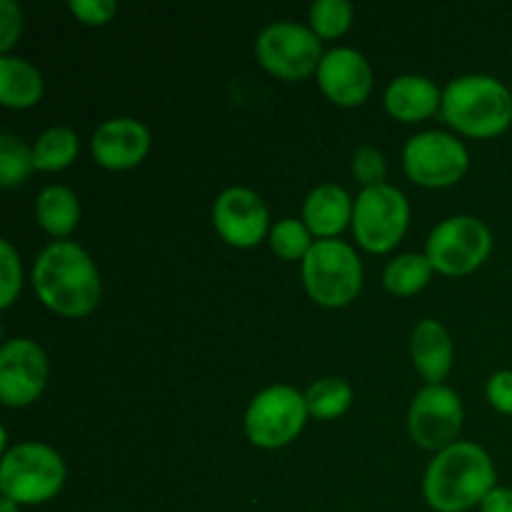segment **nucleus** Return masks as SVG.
I'll use <instances>...</instances> for the list:
<instances>
[{"mask_svg":"<svg viewBox=\"0 0 512 512\" xmlns=\"http://www.w3.org/2000/svg\"><path fill=\"white\" fill-rule=\"evenodd\" d=\"M30 283L50 313L68 320L88 318L103 298V280L88 250L75 240H53L33 260Z\"/></svg>","mask_w":512,"mask_h":512,"instance_id":"obj_1","label":"nucleus"},{"mask_svg":"<svg viewBox=\"0 0 512 512\" xmlns=\"http://www.w3.org/2000/svg\"><path fill=\"white\" fill-rule=\"evenodd\" d=\"M498 485V470L485 448L458 440L435 453L423 475V498L435 512H468L480 508Z\"/></svg>","mask_w":512,"mask_h":512,"instance_id":"obj_2","label":"nucleus"},{"mask_svg":"<svg viewBox=\"0 0 512 512\" xmlns=\"http://www.w3.org/2000/svg\"><path fill=\"white\" fill-rule=\"evenodd\" d=\"M440 118L465 138H498L512 125V93L493 75H458L443 88Z\"/></svg>","mask_w":512,"mask_h":512,"instance_id":"obj_3","label":"nucleus"},{"mask_svg":"<svg viewBox=\"0 0 512 512\" xmlns=\"http://www.w3.org/2000/svg\"><path fill=\"white\" fill-rule=\"evenodd\" d=\"M65 480L68 468L63 455L40 440L10 445L0 460V495L20 508L50 503L60 495Z\"/></svg>","mask_w":512,"mask_h":512,"instance_id":"obj_4","label":"nucleus"},{"mask_svg":"<svg viewBox=\"0 0 512 512\" xmlns=\"http://www.w3.org/2000/svg\"><path fill=\"white\" fill-rule=\"evenodd\" d=\"M300 273L305 293L320 308H348L363 290V260L345 240H318Z\"/></svg>","mask_w":512,"mask_h":512,"instance_id":"obj_5","label":"nucleus"},{"mask_svg":"<svg viewBox=\"0 0 512 512\" xmlns=\"http://www.w3.org/2000/svg\"><path fill=\"white\" fill-rule=\"evenodd\" d=\"M305 393L288 383H275L253 395L243 415L245 438L260 450H280L300 438L308 425Z\"/></svg>","mask_w":512,"mask_h":512,"instance_id":"obj_6","label":"nucleus"},{"mask_svg":"<svg viewBox=\"0 0 512 512\" xmlns=\"http://www.w3.org/2000/svg\"><path fill=\"white\" fill-rule=\"evenodd\" d=\"M255 60L273 78L298 83L318 73L323 60V40L295 20H275L268 23L255 38Z\"/></svg>","mask_w":512,"mask_h":512,"instance_id":"obj_7","label":"nucleus"},{"mask_svg":"<svg viewBox=\"0 0 512 512\" xmlns=\"http://www.w3.org/2000/svg\"><path fill=\"white\" fill-rule=\"evenodd\" d=\"M353 235L363 250L373 255L390 253L410 228V203L395 185L383 183L363 188L355 195Z\"/></svg>","mask_w":512,"mask_h":512,"instance_id":"obj_8","label":"nucleus"},{"mask_svg":"<svg viewBox=\"0 0 512 512\" xmlns=\"http://www.w3.org/2000/svg\"><path fill=\"white\" fill-rule=\"evenodd\" d=\"M493 253V233L475 215H453L430 230L425 255L435 273L445 278H463L475 273Z\"/></svg>","mask_w":512,"mask_h":512,"instance_id":"obj_9","label":"nucleus"},{"mask_svg":"<svg viewBox=\"0 0 512 512\" xmlns=\"http://www.w3.org/2000/svg\"><path fill=\"white\" fill-rule=\"evenodd\" d=\"M405 175L420 188H453L470 168V153L463 140L445 130L415 133L403 148Z\"/></svg>","mask_w":512,"mask_h":512,"instance_id":"obj_10","label":"nucleus"},{"mask_svg":"<svg viewBox=\"0 0 512 512\" xmlns=\"http://www.w3.org/2000/svg\"><path fill=\"white\" fill-rule=\"evenodd\" d=\"M465 408L450 385H423L408 410V433L418 448L440 453L458 443Z\"/></svg>","mask_w":512,"mask_h":512,"instance_id":"obj_11","label":"nucleus"},{"mask_svg":"<svg viewBox=\"0 0 512 512\" xmlns=\"http://www.w3.org/2000/svg\"><path fill=\"white\" fill-rule=\"evenodd\" d=\"M210 220L225 245L238 250H250L268 240L270 228V210L263 195L255 193L245 185H230L210 208Z\"/></svg>","mask_w":512,"mask_h":512,"instance_id":"obj_12","label":"nucleus"},{"mask_svg":"<svg viewBox=\"0 0 512 512\" xmlns=\"http://www.w3.org/2000/svg\"><path fill=\"white\" fill-rule=\"evenodd\" d=\"M50 365L33 338H10L0 348V400L5 408H28L48 388Z\"/></svg>","mask_w":512,"mask_h":512,"instance_id":"obj_13","label":"nucleus"},{"mask_svg":"<svg viewBox=\"0 0 512 512\" xmlns=\"http://www.w3.org/2000/svg\"><path fill=\"white\" fill-rule=\"evenodd\" d=\"M315 80L320 93L338 108H358L373 93V68L368 58L348 45L325 50Z\"/></svg>","mask_w":512,"mask_h":512,"instance_id":"obj_14","label":"nucleus"},{"mask_svg":"<svg viewBox=\"0 0 512 512\" xmlns=\"http://www.w3.org/2000/svg\"><path fill=\"white\" fill-rule=\"evenodd\" d=\"M153 148V135L150 128L138 118L130 115H118L108 118L93 130L90 138V155L95 163L113 173L133 170L148 158Z\"/></svg>","mask_w":512,"mask_h":512,"instance_id":"obj_15","label":"nucleus"},{"mask_svg":"<svg viewBox=\"0 0 512 512\" xmlns=\"http://www.w3.org/2000/svg\"><path fill=\"white\" fill-rule=\"evenodd\" d=\"M383 105L390 118L400 120V123H423L440 113L443 88L428 75L405 73L390 80L383 93Z\"/></svg>","mask_w":512,"mask_h":512,"instance_id":"obj_16","label":"nucleus"},{"mask_svg":"<svg viewBox=\"0 0 512 512\" xmlns=\"http://www.w3.org/2000/svg\"><path fill=\"white\" fill-rule=\"evenodd\" d=\"M355 198L338 183H320L305 195L303 223L315 240H338L353 225Z\"/></svg>","mask_w":512,"mask_h":512,"instance_id":"obj_17","label":"nucleus"},{"mask_svg":"<svg viewBox=\"0 0 512 512\" xmlns=\"http://www.w3.org/2000/svg\"><path fill=\"white\" fill-rule=\"evenodd\" d=\"M410 360L425 385H445L455 365V345L440 320H420L410 335Z\"/></svg>","mask_w":512,"mask_h":512,"instance_id":"obj_18","label":"nucleus"},{"mask_svg":"<svg viewBox=\"0 0 512 512\" xmlns=\"http://www.w3.org/2000/svg\"><path fill=\"white\" fill-rule=\"evenodd\" d=\"M45 78L38 65L20 55H0V105L8 110H30L43 100Z\"/></svg>","mask_w":512,"mask_h":512,"instance_id":"obj_19","label":"nucleus"},{"mask_svg":"<svg viewBox=\"0 0 512 512\" xmlns=\"http://www.w3.org/2000/svg\"><path fill=\"white\" fill-rule=\"evenodd\" d=\"M35 223L53 240H70L80 225V200L68 185H45L33 205Z\"/></svg>","mask_w":512,"mask_h":512,"instance_id":"obj_20","label":"nucleus"},{"mask_svg":"<svg viewBox=\"0 0 512 512\" xmlns=\"http://www.w3.org/2000/svg\"><path fill=\"white\" fill-rule=\"evenodd\" d=\"M80 138L70 125H50L35 138L33 163L40 173H60L78 160Z\"/></svg>","mask_w":512,"mask_h":512,"instance_id":"obj_21","label":"nucleus"},{"mask_svg":"<svg viewBox=\"0 0 512 512\" xmlns=\"http://www.w3.org/2000/svg\"><path fill=\"white\" fill-rule=\"evenodd\" d=\"M435 268L425 253H400L385 265L383 285L395 298H413L420 290L428 288Z\"/></svg>","mask_w":512,"mask_h":512,"instance_id":"obj_22","label":"nucleus"},{"mask_svg":"<svg viewBox=\"0 0 512 512\" xmlns=\"http://www.w3.org/2000/svg\"><path fill=\"white\" fill-rule=\"evenodd\" d=\"M353 400V385L345 378H335V375L315 380V383H310L308 390H305L308 415L313 420H323V423L343 418L350 410V405H353Z\"/></svg>","mask_w":512,"mask_h":512,"instance_id":"obj_23","label":"nucleus"},{"mask_svg":"<svg viewBox=\"0 0 512 512\" xmlns=\"http://www.w3.org/2000/svg\"><path fill=\"white\" fill-rule=\"evenodd\" d=\"M268 243L270 250H273L280 260H285V263H295V260L303 263L305 255L313 250V245L318 243V240H315V235L310 233L308 225H305L303 220L283 218L278 220V223H273Z\"/></svg>","mask_w":512,"mask_h":512,"instance_id":"obj_24","label":"nucleus"},{"mask_svg":"<svg viewBox=\"0 0 512 512\" xmlns=\"http://www.w3.org/2000/svg\"><path fill=\"white\" fill-rule=\"evenodd\" d=\"M35 173L33 145H25L13 133H0V185L3 188H18Z\"/></svg>","mask_w":512,"mask_h":512,"instance_id":"obj_25","label":"nucleus"},{"mask_svg":"<svg viewBox=\"0 0 512 512\" xmlns=\"http://www.w3.org/2000/svg\"><path fill=\"white\" fill-rule=\"evenodd\" d=\"M310 30L320 40H338L350 30L355 8L350 0H315L308 10Z\"/></svg>","mask_w":512,"mask_h":512,"instance_id":"obj_26","label":"nucleus"},{"mask_svg":"<svg viewBox=\"0 0 512 512\" xmlns=\"http://www.w3.org/2000/svg\"><path fill=\"white\" fill-rule=\"evenodd\" d=\"M23 290V263L10 240H0V308L8 310Z\"/></svg>","mask_w":512,"mask_h":512,"instance_id":"obj_27","label":"nucleus"},{"mask_svg":"<svg viewBox=\"0 0 512 512\" xmlns=\"http://www.w3.org/2000/svg\"><path fill=\"white\" fill-rule=\"evenodd\" d=\"M350 170H353V178L358 180L360 190L373 188V185H383L388 178V160H385L383 150H378L375 145H360L350 160Z\"/></svg>","mask_w":512,"mask_h":512,"instance_id":"obj_28","label":"nucleus"},{"mask_svg":"<svg viewBox=\"0 0 512 512\" xmlns=\"http://www.w3.org/2000/svg\"><path fill=\"white\" fill-rule=\"evenodd\" d=\"M68 10L78 23L100 28V25H108L115 18L118 3L115 0H70Z\"/></svg>","mask_w":512,"mask_h":512,"instance_id":"obj_29","label":"nucleus"},{"mask_svg":"<svg viewBox=\"0 0 512 512\" xmlns=\"http://www.w3.org/2000/svg\"><path fill=\"white\" fill-rule=\"evenodd\" d=\"M23 25V8L13 0H0V55H10V50L23 35Z\"/></svg>","mask_w":512,"mask_h":512,"instance_id":"obj_30","label":"nucleus"},{"mask_svg":"<svg viewBox=\"0 0 512 512\" xmlns=\"http://www.w3.org/2000/svg\"><path fill=\"white\" fill-rule=\"evenodd\" d=\"M485 398L500 415H512V370H498L485 383Z\"/></svg>","mask_w":512,"mask_h":512,"instance_id":"obj_31","label":"nucleus"},{"mask_svg":"<svg viewBox=\"0 0 512 512\" xmlns=\"http://www.w3.org/2000/svg\"><path fill=\"white\" fill-rule=\"evenodd\" d=\"M480 512H512V488L495 485L480 503Z\"/></svg>","mask_w":512,"mask_h":512,"instance_id":"obj_32","label":"nucleus"},{"mask_svg":"<svg viewBox=\"0 0 512 512\" xmlns=\"http://www.w3.org/2000/svg\"><path fill=\"white\" fill-rule=\"evenodd\" d=\"M0 512H20V505L8 498H0Z\"/></svg>","mask_w":512,"mask_h":512,"instance_id":"obj_33","label":"nucleus"}]
</instances>
